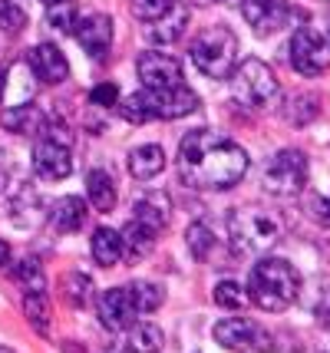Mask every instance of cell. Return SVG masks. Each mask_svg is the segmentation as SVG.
I'll list each match as a JSON object with an SVG mask.
<instances>
[{"instance_id": "obj_1", "label": "cell", "mask_w": 330, "mask_h": 353, "mask_svg": "<svg viewBox=\"0 0 330 353\" xmlns=\"http://www.w3.org/2000/svg\"><path fill=\"white\" fill-rule=\"evenodd\" d=\"M178 172L182 182H189L192 188L225 192L245 179L248 152L228 136H218L212 129H195L178 145Z\"/></svg>"}, {"instance_id": "obj_2", "label": "cell", "mask_w": 330, "mask_h": 353, "mask_svg": "<svg viewBox=\"0 0 330 353\" xmlns=\"http://www.w3.org/2000/svg\"><path fill=\"white\" fill-rule=\"evenodd\" d=\"M300 277L284 258H261L248 281V301H254L267 314H284L298 301Z\"/></svg>"}, {"instance_id": "obj_3", "label": "cell", "mask_w": 330, "mask_h": 353, "mask_svg": "<svg viewBox=\"0 0 330 353\" xmlns=\"http://www.w3.org/2000/svg\"><path fill=\"white\" fill-rule=\"evenodd\" d=\"M198 109V96L178 83V86H169V90H142L132 92L129 99H123V119L126 123H149V119H182Z\"/></svg>"}, {"instance_id": "obj_4", "label": "cell", "mask_w": 330, "mask_h": 353, "mask_svg": "<svg viewBox=\"0 0 330 353\" xmlns=\"http://www.w3.org/2000/svg\"><path fill=\"white\" fill-rule=\"evenodd\" d=\"M281 218L265 205H241L228 215V234L238 254H261L281 241Z\"/></svg>"}, {"instance_id": "obj_5", "label": "cell", "mask_w": 330, "mask_h": 353, "mask_svg": "<svg viewBox=\"0 0 330 353\" xmlns=\"http://www.w3.org/2000/svg\"><path fill=\"white\" fill-rule=\"evenodd\" d=\"M189 60L195 63V70L212 79L231 77L238 63V40L228 27H208L202 30L189 46Z\"/></svg>"}, {"instance_id": "obj_6", "label": "cell", "mask_w": 330, "mask_h": 353, "mask_svg": "<svg viewBox=\"0 0 330 353\" xmlns=\"http://www.w3.org/2000/svg\"><path fill=\"white\" fill-rule=\"evenodd\" d=\"M231 92L245 106L261 109L278 96V77L271 73L267 63H261L258 57H248V60L235 63V70H231Z\"/></svg>"}, {"instance_id": "obj_7", "label": "cell", "mask_w": 330, "mask_h": 353, "mask_svg": "<svg viewBox=\"0 0 330 353\" xmlns=\"http://www.w3.org/2000/svg\"><path fill=\"white\" fill-rule=\"evenodd\" d=\"M307 185V155L300 149H281L267 162L265 188L271 195H298Z\"/></svg>"}, {"instance_id": "obj_8", "label": "cell", "mask_w": 330, "mask_h": 353, "mask_svg": "<svg viewBox=\"0 0 330 353\" xmlns=\"http://www.w3.org/2000/svg\"><path fill=\"white\" fill-rule=\"evenodd\" d=\"M291 66L298 70L300 77H320L330 70V46L327 40L320 37L311 27H300L294 37H291Z\"/></svg>"}, {"instance_id": "obj_9", "label": "cell", "mask_w": 330, "mask_h": 353, "mask_svg": "<svg viewBox=\"0 0 330 353\" xmlns=\"http://www.w3.org/2000/svg\"><path fill=\"white\" fill-rule=\"evenodd\" d=\"M215 340H218L225 350H251V353H271L274 340L265 327H258L254 321L245 317H228V321L215 323Z\"/></svg>"}, {"instance_id": "obj_10", "label": "cell", "mask_w": 330, "mask_h": 353, "mask_svg": "<svg viewBox=\"0 0 330 353\" xmlns=\"http://www.w3.org/2000/svg\"><path fill=\"white\" fill-rule=\"evenodd\" d=\"M33 172L47 182H63L73 172V155H70V142L56 136H43L33 145Z\"/></svg>"}, {"instance_id": "obj_11", "label": "cell", "mask_w": 330, "mask_h": 353, "mask_svg": "<svg viewBox=\"0 0 330 353\" xmlns=\"http://www.w3.org/2000/svg\"><path fill=\"white\" fill-rule=\"evenodd\" d=\"M139 70V79L145 90H169V86H178L185 83V73H182V63L172 60L169 53L162 50H145L136 63Z\"/></svg>"}, {"instance_id": "obj_12", "label": "cell", "mask_w": 330, "mask_h": 353, "mask_svg": "<svg viewBox=\"0 0 330 353\" xmlns=\"http://www.w3.org/2000/svg\"><path fill=\"white\" fill-rule=\"evenodd\" d=\"M241 14L251 23L254 33L271 37V33H278L287 23L291 7H287V0H241Z\"/></svg>"}, {"instance_id": "obj_13", "label": "cell", "mask_w": 330, "mask_h": 353, "mask_svg": "<svg viewBox=\"0 0 330 353\" xmlns=\"http://www.w3.org/2000/svg\"><path fill=\"white\" fill-rule=\"evenodd\" d=\"M27 66H30V73L40 83H47V86H56V83H63L70 77V63H66L63 50L56 43H40L33 46V53L27 57Z\"/></svg>"}, {"instance_id": "obj_14", "label": "cell", "mask_w": 330, "mask_h": 353, "mask_svg": "<svg viewBox=\"0 0 330 353\" xmlns=\"http://www.w3.org/2000/svg\"><path fill=\"white\" fill-rule=\"evenodd\" d=\"M79 40V46L93 57V60H103L106 53H110L112 46V20L106 14H90L83 17L76 23V33H73Z\"/></svg>"}, {"instance_id": "obj_15", "label": "cell", "mask_w": 330, "mask_h": 353, "mask_svg": "<svg viewBox=\"0 0 330 353\" xmlns=\"http://www.w3.org/2000/svg\"><path fill=\"white\" fill-rule=\"evenodd\" d=\"M96 310H99V321H103L106 330H123V327H129L132 317H136L129 288H112V291H106L103 297H99Z\"/></svg>"}, {"instance_id": "obj_16", "label": "cell", "mask_w": 330, "mask_h": 353, "mask_svg": "<svg viewBox=\"0 0 330 353\" xmlns=\"http://www.w3.org/2000/svg\"><path fill=\"white\" fill-rule=\"evenodd\" d=\"M169 215H172V205H169V199L162 192H145L132 205V221H139L142 228H149L152 234H158L169 225Z\"/></svg>"}, {"instance_id": "obj_17", "label": "cell", "mask_w": 330, "mask_h": 353, "mask_svg": "<svg viewBox=\"0 0 330 353\" xmlns=\"http://www.w3.org/2000/svg\"><path fill=\"white\" fill-rule=\"evenodd\" d=\"M185 27H189V7L172 3L165 14L158 17V20H152V23H149L145 37H149L152 43H175V40L185 33Z\"/></svg>"}, {"instance_id": "obj_18", "label": "cell", "mask_w": 330, "mask_h": 353, "mask_svg": "<svg viewBox=\"0 0 330 353\" xmlns=\"http://www.w3.org/2000/svg\"><path fill=\"white\" fill-rule=\"evenodd\" d=\"M86 221V201L79 195H63L50 208V228L60 231V234H70V231H79Z\"/></svg>"}, {"instance_id": "obj_19", "label": "cell", "mask_w": 330, "mask_h": 353, "mask_svg": "<svg viewBox=\"0 0 330 353\" xmlns=\"http://www.w3.org/2000/svg\"><path fill=\"white\" fill-rule=\"evenodd\" d=\"M86 201L93 205L99 215H110L116 208V182L110 179V172L93 169L86 175Z\"/></svg>"}, {"instance_id": "obj_20", "label": "cell", "mask_w": 330, "mask_h": 353, "mask_svg": "<svg viewBox=\"0 0 330 353\" xmlns=\"http://www.w3.org/2000/svg\"><path fill=\"white\" fill-rule=\"evenodd\" d=\"M162 169H165V152H162V145H139V149L129 152V172H132V179L149 182V179H156Z\"/></svg>"}, {"instance_id": "obj_21", "label": "cell", "mask_w": 330, "mask_h": 353, "mask_svg": "<svg viewBox=\"0 0 330 353\" xmlns=\"http://www.w3.org/2000/svg\"><path fill=\"white\" fill-rule=\"evenodd\" d=\"M90 251H93V261L99 268H112V264L123 261V234L112 228H96Z\"/></svg>"}, {"instance_id": "obj_22", "label": "cell", "mask_w": 330, "mask_h": 353, "mask_svg": "<svg viewBox=\"0 0 330 353\" xmlns=\"http://www.w3.org/2000/svg\"><path fill=\"white\" fill-rule=\"evenodd\" d=\"M0 125H3L7 132H17V136H30V132H37V129L43 125V116H40L30 103H17V106L3 109Z\"/></svg>"}, {"instance_id": "obj_23", "label": "cell", "mask_w": 330, "mask_h": 353, "mask_svg": "<svg viewBox=\"0 0 330 353\" xmlns=\"http://www.w3.org/2000/svg\"><path fill=\"white\" fill-rule=\"evenodd\" d=\"M152 241H156V234L149 228H142L139 221H129V228L123 231V258L129 264H139L149 258V251H152Z\"/></svg>"}, {"instance_id": "obj_24", "label": "cell", "mask_w": 330, "mask_h": 353, "mask_svg": "<svg viewBox=\"0 0 330 353\" xmlns=\"http://www.w3.org/2000/svg\"><path fill=\"white\" fill-rule=\"evenodd\" d=\"M185 245H189L195 261H212L215 251H218V238H215V231L208 228L205 221H195V225H189V231H185Z\"/></svg>"}, {"instance_id": "obj_25", "label": "cell", "mask_w": 330, "mask_h": 353, "mask_svg": "<svg viewBox=\"0 0 330 353\" xmlns=\"http://www.w3.org/2000/svg\"><path fill=\"white\" fill-rule=\"evenodd\" d=\"M23 314L37 334H47L50 330V321H53V304H50L47 291H30L23 294Z\"/></svg>"}, {"instance_id": "obj_26", "label": "cell", "mask_w": 330, "mask_h": 353, "mask_svg": "<svg viewBox=\"0 0 330 353\" xmlns=\"http://www.w3.org/2000/svg\"><path fill=\"white\" fill-rule=\"evenodd\" d=\"M76 23H79V3L76 0H56V3H50L47 10V27L56 33H76Z\"/></svg>"}, {"instance_id": "obj_27", "label": "cell", "mask_w": 330, "mask_h": 353, "mask_svg": "<svg viewBox=\"0 0 330 353\" xmlns=\"http://www.w3.org/2000/svg\"><path fill=\"white\" fill-rule=\"evenodd\" d=\"M162 343H165V337L156 323H132L129 327V350L132 353H158Z\"/></svg>"}, {"instance_id": "obj_28", "label": "cell", "mask_w": 330, "mask_h": 353, "mask_svg": "<svg viewBox=\"0 0 330 353\" xmlns=\"http://www.w3.org/2000/svg\"><path fill=\"white\" fill-rule=\"evenodd\" d=\"M10 218H14V225H20V228L33 225L40 218V195L33 188H23L20 195H14L10 199Z\"/></svg>"}, {"instance_id": "obj_29", "label": "cell", "mask_w": 330, "mask_h": 353, "mask_svg": "<svg viewBox=\"0 0 330 353\" xmlns=\"http://www.w3.org/2000/svg\"><path fill=\"white\" fill-rule=\"evenodd\" d=\"M129 297H132V307L136 314H152V310L162 307V288L152 284V281H136V284H129Z\"/></svg>"}, {"instance_id": "obj_30", "label": "cell", "mask_w": 330, "mask_h": 353, "mask_svg": "<svg viewBox=\"0 0 330 353\" xmlns=\"http://www.w3.org/2000/svg\"><path fill=\"white\" fill-rule=\"evenodd\" d=\"M14 281L23 288V291H47V277H43V268L37 258H23V261L14 268Z\"/></svg>"}, {"instance_id": "obj_31", "label": "cell", "mask_w": 330, "mask_h": 353, "mask_svg": "<svg viewBox=\"0 0 330 353\" xmlns=\"http://www.w3.org/2000/svg\"><path fill=\"white\" fill-rule=\"evenodd\" d=\"M63 294L66 301L73 304V307H83V304H90V294H93V281L86 274H79V271H70L63 281Z\"/></svg>"}, {"instance_id": "obj_32", "label": "cell", "mask_w": 330, "mask_h": 353, "mask_svg": "<svg viewBox=\"0 0 330 353\" xmlns=\"http://www.w3.org/2000/svg\"><path fill=\"white\" fill-rule=\"evenodd\" d=\"M215 304L225 310H241L248 304V291L235 281H221V284H215Z\"/></svg>"}, {"instance_id": "obj_33", "label": "cell", "mask_w": 330, "mask_h": 353, "mask_svg": "<svg viewBox=\"0 0 330 353\" xmlns=\"http://www.w3.org/2000/svg\"><path fill=\"white\" fill-rule=\"evenodd\" d=\"M27 27V10H20L14 0H0V30L20 33Z\"/></svg>"}, {"instance_id": "obj_34", "label": "cell", "mask_w": 330, "mask_h": 353, "mask_svg": "<svg viewBox=\"0 0 330 353\" xmlns=\"http://www.w3.org/2000/svg\"><path fill=\"white\" fill-rule=\"evenodd\" d=\"M175 0H132V17H139L142 23H152L172 7Z\"/></svg>"}, {"instance_id": "obj_35", "label": "cell", "mask_w": 330, "mask_h": 353, "mask_svg": "<svg viewBox=\"0 0 330 353\" xmlns=\"http://www.w3.org/2000/svg\"><path fill=\"white\" fill-rule=\"evenodd\" d=\"M90 103L93 106H103V109H110L119 103V90H116V83H99L93 92H90Z\"/></svg>"}, {"instance_id": "obj_36", "label": "cell", "mask_w": 330, "mask_h": 353, "mask_svg": "<svg viewBox=\"0 0 330 353\" xmlns=\"http://www.w3.org/2000/svg\"><path fill=\"white\" fill-rule=\"evenodd\" d=\"M287 112H291V123H311L317 116V99H294L291 106H287Z\"/></svg>"}, {"instance_id": "obj_37", "label": "cell", "mask_w": 330, "mask_h": 353, "mask_svg": "<svg viewBox=\"0 0 330 353\" xmlns=\"http://www.w3.org/2000/svg\"><path fill=\"white\" fill-rule=\"evenodd\" d=\"M317 321L330 330V297H320V304H317Z\"/></svg>"}, {"instance_id": "obj_38", "label": "cell", "mask_w": 330, "mask_h": 353, "mask_svg": "<svg viewBox=\"0 0 330 353\" xmlns=\"http://www.w3.org/2000/svg\"><path fill=\"white\" fill-rule=\"evenodd\" d=\"M7 261H10V245H7V241L0 238V268H3Z\"/></svg>"}, {"instance_id": "obj_39", "label": "cell", "mask_w": 330, "mask_h": 353, "mask_svg": "<svg viewBox=\"0 0 330 353\" xmlns=\"http://www.w3.org/2000/svg\"><path fill=\"white\" fill-rule=\"evenodd\" d=\"M7 99V70L0 66V103Z\"/></svg>"}, {"instance_id": "obj_40", "label": "cell", "mask_w": 330, "mask_h": 353, "mask_svg": "<svg viewBox=\"0 0 330 353\" xmlns=\"http://www.w3.org/2000/svg\"><path fill=\"white\" fill-rule=\"evenodd\" d=\"M317 212H320V218H324V221H330V199L320 201V205H317Z\"/></svg>"}, {"instance_id": "obj_41", "label": "cell", "mask_w": 330, "mask_h": 353, "mask_svg": "<svg viewBox=\"0 0 330 353\" xmlns=\"http://www.w3.org/2000/svg\"><path fill=\"white\" fill-rule=\"evenodd\" d=\"M63 350H66V353H86L83 347H79V343H73V340H66V343H63Z\"/></svg>"}, {"instance_id": "obj_42", "label": "cell", "mask_w": 330, "mask_h": 353, "mask_svg": "<svg viewBox=\"0 0 330 353\" xmlns=\"http://www.w3.org/2000/svg\"><path fill=\"white\" fill-rule=\"evenodd\" d=\"M192 3H221V0H192Z\"/></svg>"}, {"instance_id": "obj_43", "label": "cell", "mask_w": 330, "mask_h": 353, "mask_svg": "<svg viewBox=\"0 0 330 353\" xmlns=\"http://www.w3.org/2000/svg\"><path fill=\"white\" fill-rule=\"evenodd\" d=\"M43 3H47V7H50V3H56V0H43Z\"/></svg>"}, {"instance_id": "obj_44", "label": "cell", "mask_w": 330, "mask_h": 353, "mask_svg": "<svg viewBox=\"0 0 330 353\" xmlns=\"http://www.w3.org/2000/svg\"><path fill=\"white\" fill-rule=\"evenodd\" d=\"M0 353H14V350H0Z\"/></svg>"}]
</instances>
